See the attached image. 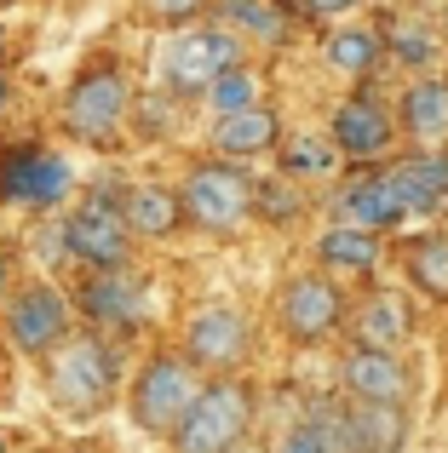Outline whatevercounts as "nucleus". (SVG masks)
<instances>
[{
  "instance_id": "nucleus-1",
  "label": "nucleus",
  "mask_w": 448,
  "mask_h": 453,
  "mask_svg": "<svg viewBox=\"0 0 448 453\" xmlns=\"http://www.w3.org/2000/svg\"><path fill=\"white\" fill-rule=\"evenodd\" d=\"M115 344L104 333H81V339L58 344L52 362H46V390H52V408H64L69 419H92V413L110 408L115 396Z\"/></svg>"
},
{
  "instance_id": "nucleus-2",
  "label": "nucleus",
  "mask_w": 448,
  "mask_h": 453,
  "mask_svg": "<svg viewBox=\"0 0 448 453\" xmlns=\"http://www.w3.org/2000/svg\"><path fill=\"white\" fill-rule=\"evenodd\" d=\"M179 201H184V224H196L207 235H230L242 230L247 212H259V178L242 161H202L184 173Z\"/></svg>"
},
{
  "instance_id": "nucleus-3",
  "label": "nucleus",
  "mask_w": 448,
  "mask_h": 453,
  "mask_svg": "<svg viewBox=\"0 0 448 453\" xmlns=\"http://www.w3.org/2000/svg\"><path fill=\"white\" fill-rule=\"evenodd\" d=\"M247 425H253V385L213 379V385H202L196 408L173 431V453H230L247 442Z\"/></svg>"
},
{
  "instance_id": "nucleus-4",
  "label": "nucleus",
  "mask_w": 448,
  "mask_h": 453,
  "mask_svg": "<svg viewBox=\"0 0 448 453\" xmlns=\"http://www.w3.org/2000/svg\"><path fill=\"white\" fill-rule=\"evenodd\" d=\"M127 104H133V92H127L121 64H110V58L87 64L64 98V133H75L81 144H110L127 121Z\"/></svg>"
},
{
  "instance_id": "nucleus-5",
  "label": "nucleus",
  "mask_w": 448,
  "mask_h": 453,
  "mask_svg": "<svg viewBox=\"0 0 448 453\" xmlns=\"http://www.w3.org/2000/svg\"><path fill=\"white\" fill-rule=\"evenodd\" d=\"M196 396H202L196 367L184 362V356H156L133 385V419L144 425L150 436H173L184 425V413L196 408Z\"/></svg>"
},
{
  "instance_id": "nucleus-6",
  "label": "nucleus",
  "mask_w": 448,
  "mask_h": 453,
  "mask_svg": "<svg viewBox=\"0 0 448 453\" xmlns=\"http://www.w3.org/2000/svg\"><path fill=\"white\" fill-rule=\"evenodd\" d=\"M64 247L92 270H127V253H133V230H127L121 207L104 201V189H92L87 207H75L64 219Z\"/></svg>"
},
{
  "instance_id": "nucleus-7",
  "label": "nucleus",
  "mask_w": 448,
  "mask_h": 453,
  "mask_svg": "<svg viewBox=\"0 0 448 453\" xmlns=\"http://www.w3.org/2000/svg\"><path fill=\"white\" fill-rule=\"evenodd\" d=\"M242 64V41L230 29H179L167 46V87L179 92H213L219 75Z\"/></svg>"
},
{
  "instance_id": "nucleus-8",
  "label": "nucleus",
  "mask_w": 448,
  "mask_h": 453,
  "mask_svg": "<svg viewBox=\"0 0 448 453\" xmlns=\"http://www.w3.org/2000/svg\"><path fill=\"white\" fill-rule=\"evenodd\" d=\"M6 327H12V344L29 356H52L58 344H69V299L46 281H29V288L12 293V310H6Z\"/></svg>"
},
{
  "instance_id": "nucleus-9",
  "label": "nucleus",
  "mask_w": 448,
  "mask_h": 453,
  "mask_svg": "<svg viewBox=\"0 0 448 453\" xmlns=\"http://www.w3.org/2000/svg\"><path fill=\"white\" fill-rule=\"evenodd\" d=\"M276 321L293 344H322L345 321V299L328 276H293L276 299Z\"/></svg>"
},
{
  "instance_id": "nucleus-10",
  "label": "nucleus",
  "mask_w": 448,
  "mask_h": 453,
  "mask_svg": "<svg viewBox=\"0 0 448 453\" xmlns=\"http://www.w3.org/2000/svg\"><path fill=\"white\" fill-rule=\"evenodd\" d=\"M69 161L52 150H12L0 161V201H18V207H58L69 196Z\"/></svg>"
},
{
  "instance_id": "nucleus-11",
  "label": "nucleus",
  "mask_w": 448,
  "mask_h": 453,
  "mask_svg": "<svg viewBox=\"0 0 448 453\" xmlns=\"http://www.w3.org/2000/svg\"><path fill=\"white\" fill-rule=\"evenodd\" d=\"M184 344H190V362L196 367H207V373H230V367L247 362L253 333H247V316L236 304H207V310H196Z\"/></svg>"
},
{
  "instance_id": "nucleus-12",
  "label": "nucleus",
  "mask_w": 448,
  "mask_h": 453,
  "mask_svg": "<svg viewBox=\"0 0 448 453\" xmlns=\"http://www.w3.org/2000/svg\"><path fill=\"white\" fill-rule=\"evenodd\" d=\"M81 310H87L92 327L127 333L144 321V281L133 270H92V281L81 288Z\"/></svg>"
},
{
  "instance_id": "nucleus-13",
  "label": "nucleus",
  "mask_w": 448,
  "mask_h": 453,
  "mask_svg": "<svg viewBox=\"0 0 448 453\" xmlns=\"http://www.w3.org/2000/svg\"><path fill=\"white\" fill-rule=\"evenodd\" d=\"M397 138L391 115H385L380 98H368V92H357V98H345L334 110V144L339 155H351V161H374V155H385Z\"/></svg>"
},
{
  "instance_id": "nucleus-14",
  "label": "nucleus",
  "mask_w": 448,
  "mask_h": 453,
  "mask_svg": "<svg viewBox=\"0 0 448 453\" xmlns=\"http://www.w3.org/2000/svg\"><path fill=\"white\" fill-rule=\"evenodd\" d=\"M339 379H345L351 402H408V367L397 362V350L357 344L345 356V367H339Z\"/></svg>"
},
{
  "instance_id": "nucleus-15",
  "label": "nucleus",
  "mask_w": 448,
  "mask_h": 453,
  "mask_svg": "<svg viewBox=\"0 0 448 453\" xmlns=\"http://www.w3.org/2000/svg\"><path fill=\"white\" fill-rule=\"evenodd\" d=\"M408 408L403 402H351L345 408V453H403Z\"/></svg>"
},
{
  "instance_id": "nucleus-16",
  "label": "nucleus",
  "mask_w": 448,
  "mask_h": 453,
  "mask_svg": "<svg viewBox=\"0 0 448 453\" xmlns=\"http://www.w3.org/2000/svg\"><path fill=\"white\" fill-rule=\"evenodd\" d=\"M385 184H391V196L403 201V212H437L448 201V155H403V161L385 173Z\"/></svg>"
},
{
  "instance_id": "nucleus-17",
  "label": "nucleus",
  "mask_w": 448,
  "mask_h": 453,
  "mask_svg": "<svg viewBox=\"0 0 448 453\" xmlns=\"http://www.w3.org/2000/svg\"><path fill=\"white\" fill-rule=\"evenodd\" d=\"M403 219V201L391 196V184H385V173H362L351 178L345 189H339V224H351V230H391V224Z\"/></svg>"
},
{
  "instance_id": "nucleus-18",
  "label": "nucleus",
  "mask_w": 448,
  "mask_h": 453,
  "mask_svg": "<svg viewBox=\"0 0 448 453\" xmlns=\"http://www.w3.org/2000/svg\"><path fill=\"white\" fill-rule=\"evenodd\" d=\"M403 133L426 155H437L448 144V81L443 75H426L403 92Z\"/></svg>"
},
{
  "instance_id": "nucleus-19",
  "label": "nucleus",
  "mask_w": 448,
  "mask_h": 453,
  "mask_svg": "<svg viewBox=\"0 0 448 453\" xmlns=\"http://www.w3.org/2000/svg\"><path fill=\"white\" fill-rule=\"evenodd\" d=\"M351 327H357V344H368V350H397L414 333V304L403 293H374V299L357 304Z\"/></svg>"
},
{
  "instance_id": "nucleus-20",
  "label": "nucleus",
  "mask_w": 448,
  "mask_h": 453,
  "mask_svg": "<svg viewBox=\"0 0 448 453\" xmlns=\"http://www.w3.org/2000/svg\"><path fill=\"white\" fill-rule=\"evenodd\" d=\"M276 453H345V408L339 402H311L299 419L288 425V436Z\"/></svg>"
},
{
  "instance_id": "nucleus-21",
  "label": "nucleus",
  "mask_w": 448,
  "mask_h": 453,
  "mask_svg": "<svg viewBox=\"0 0 448 453\" xmlns=\"http://www.w3.org/2000/svg\"><path fill=\"white\" fill-rule=\"evenodd\" d=\"M213 144H219L224 161H253V155H265V150L282 144V121L265 110V104L247 110V115H224L219 133H213Z\"/></svg>"
},
{
  "instance_id": "nucleus-22",
  "label": "nucleus",
  "mask_w": 448,
  "mask_h": 453,
  "mask_svg": "<svg viewBox=\"0 0 448 453\" xmlns=\"http://www.w3.org/2000/svg\"><path fill=\"white\" fill-rule=\"evenodd\" d=\"M121 219H127L133 235H173L184 224V201L173 196V189H161V184H138V189H127Z\"/></svg>"
},
{
  "instance_id": "nucleus-23",
  "label": "nucleus",
  "mask_w": 448,
  "mask_h": 453,
  "mask_svg": "<svg viewBox=\"0 0 448 453\" xmlns=\"http://www.w3.org/2000/svg\"><path fill=\"white\" fill-rule=\"evenodd\" d=\"M316 258L322 270H345V276H374L380 265V235L368 230H351V224H334V230L316 242Z\"/></svg>"
},
{
  "instance_id": "nucleus-24",
  "label": "nucleus",
  "mask_w": 448,
  "mask_h": 453,
  "mask_svg": "<svg viewBox=\"0 0 448 453\" xmlns=\"http://www.w3.org/2000/svg\"><path fill=\"white\" fill-rule=\"evenodd\" d=\"M385 52V35L380 29H334L328 35V64L345 69V75H368Z\"/></svg>"
},
{
  "instance_id": "nucleus-25",
  "label": "nucleus",
  "mask_w": 448,
  "mask_h": 453,
  "mask_svg": "<svg viewBox=\"0 0 448 453\" xmlns=\"http://www.w3.org/2000/svg\"><path fill=\"white\" fill-rule=\"evenodd\" d=\"M219 12L230 23H242L253 41H270V46L288 41V6H282V0H224Z\"/></svg>"
},
{
  "instance_id": "nucleus-26",
  "label": "nucleus",
  "mask_w": 448,
  "mask_h": 453,
  "mask_svg": "<svg viewBox=\"0 0 448 453\" xmlns=\"http://www.w3.org/2000/svg\"><path fill=\"white\" fill-rule=\"evenodd\" d=\"M334 133H293L288 144H282V178H316L334 166Z\"/></svg>"
},
{
  "instance_id": "nucleus-27",
  "label": "nucleus",
  "mask_w": 448,
  "mask_h": 453,
  "mask_svg": "<svg viewBox=\"0 0 448 453\" xmlns=\"http://www.w3.org/2000/svg\"><path fill=\"white\" fill-rule=\"evenodd\" d=\"M408 276H414L420 293L448 304V235H426V242L408 247Z\"/></svg>"
},
{
  "instance_id": "nucleus-28",
  "label": "nucleus",
  "mask_w": 448,
  "mask_h": 453,
  "mask_svg": "<svg viewBox=\"0 0 448 453\" xmlns=\"http://www.w3.org/2000/svg\"><path fill=\"white\" fill-rule=\"evenodd\" d=\"M207 104L219 110V121L224 115H247V110H259V75L247 64H236L230 75H219V87L207 92Z\"/></svg>"
},
{
  "instance_id": "nucleus-29",
  "label": "nucleus",
  "mask_w": 448,
  "mask_h": 453,
  "mask_svg": "<svg viewBox=\"0 0 448 453\" xmlns=\"http://www.w3.org/2000/svg\"><path fill=\"white\" fill-rule=\"evenodd\" d=\"M385 46H391L403 64H414V69H426V64H437V52H443V41L426 29V23H391V35H385Z\"/></svg>"
},
{
  "instance_id": "nucleus-30",
  "label": "nucleus",
  "mask_w": 448,
  "mask_h": 453,
  "mask_svg": "<svg viewBox=\"0 0 448 453\" xmlns=\"http://www.w3.org/2000/svg\"><path fill=\"white\" fill-rule=\"evenodd\" d=\"M299 207L305 201H299V189H293V178H265V184H259V212H265L270 224H288Z\"/></svg>"
},
{
  "instance_id": "nucleus-31",
  "label": "nucleus",
  "mask_w": 448,
  "mask_h": 453,
  "mask_svg": "<svg viewBox=\"0 0 448 453\" xmlns=\"http://www.w3.org/2000/svg\"><path fill=\"white\" fill-rule=\"evenodd\" d=\"M202 6H207V0H144V12L161 18V23H190Z\"/></svg>"
},
{
  "instance_id": "nucleus-32",
  "label": "nucleus",
  "mask_w": 448,
  "mask_h": 453,
  "mask_svg": "<svg viewBox=\"0 0 448 453\" xmlns=\"http://www.w3.org/2000/svg\"><path fill=\"white\" fill-rule=\"evenodd\" d=\"M357 0H293V12H305V18H339V12H351Z\"/></svg>"
},
{
  "instance_id": "nucleus-33",
  "label": "nucleus",
  "mask_w": 448,
  "mask_h": 453,
  "mask_svg": "<svg viewBox=\"0 0 448 453\" xmlns=\"http://www.w3.org/2000/svg\"><path fill=\"white\" fill-rule=\"evenodd\" d=\"M6 98H12V87H6V75H0V110H6Z\"/></svg>"
},
{
  "instance_id": "nucleus-34",
  "label": "nucleus",
  "mask_w": 448,
  "mask_h": 453,
  "mask_svg": "<svg viewBox=\"0 0 448 453\" xmlns=\"http://www.w3.org/2000/svg\"><path fill=\"white\" fill-rule=\"evenodd\" d=\"M230 453H265V448H253V442H242V448H230Z\"/></svg>"
},
{
  "instance_id": "nucleus-35",
  "label": "nucleus",
  "mask_w": 448,
  "mask_h": 453,
  "mask_svg": "<svg viewBox=\"0 0 448 453\" xmlns=\"http://www.w3.org/2000/svg\"><path fill=\"white\" fill-rule=\"evenodd\" d=\"M0 453H6V436H0Z\"/></svg>"
},
{
  "instance_id": "nucleus-36",
  "label": "nucleus",
  "mask_w": 448,
  "mask_h": 453,
  "mask_svg": "<svg viewBox=\"0 0 448 453\" xmlns=\"http://www.w3.org/2000/svg\"><path fill=\"white\" fill-rule=\"evenodd\" d=\"M443 35H448V18H443Z\"/></svg>"
}]
</instances>
